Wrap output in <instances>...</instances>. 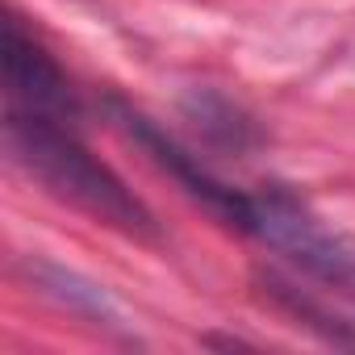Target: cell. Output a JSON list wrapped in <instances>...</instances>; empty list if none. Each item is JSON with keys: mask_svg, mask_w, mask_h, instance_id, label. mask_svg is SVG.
I'll list each match as a JSON object with an SVG mask.
<instances>
[{"mask_svg": "<svg viewBox=\"0 0 355 355\" xmlns=\"http://www.w3.org/2000/svg\"><path fill=\"white\" fill-rule=\"evenodd\" d=\"M255 234L330 284L355 280V255L347 251V243L334 239L293 193H284L276 184L255 197Z\"/></svg>", "mask_w": 355, "mask_h": 355, "instance_id": "3957f363", "label": "cell"}, {"mask_svg": "<svg viewBox=\"0 0 355 355\" xmlns=\"http://www.w3.org/2000/svg\"><path fill=\"white\" fill-rule=\"evenodd\" d=\"M26 276H30V284H34L38 293H46L51 301H59L63 309H71V313H80V318H88V322H96V326H117V322H121V313H117V305L109 301V293H105L96 280H88V276H80V272H71V268H63V263L30 259V263H26Z\"/></svg>", "mask_w": 355, "mask_h": 355, "instance_id": "5b68a950", "label": "cell"}, {"mask_svg": "<svg viewBox=\"0 0 355 355\" xmlns=\"http://www.w3.org/2000/svg\"><path fill=\"white\" fill-rule=\"evenodd\" d=\"M0 67H5V88H9V105L13 109L51 117L59 125H76L80 121V101H76L67 76L21 30L17 17H9L5 34H0Z\"/></svg>", "mask_w": 355, "mask_h": 355, "instance_id": "277c9868", "label": "cell"}, {"mask_svg": "<svg viewBox=\"0 0 355 355\" xmlns=\"http://www.w3.org/2000/svg\"><path fill=\"white\" fill-rule=\"evenodd\" d=\"M5 146L17 167H26L34 180L55 193L59 201L92 214L105 226H117L134 239H155L150 209L117 180V175L80 146L71 125H59L38 113H21L9 105L5 113Z\"/></svg>", "mask_w": 355, "mask_h": 355, "instance_id": "6da1fadb", "label": "cell"}, {"mask_svg": "<svg viewBox=\"0 0 355 355\" xmlns=\"http://www.w3.org/2000/svg\"><path fill=\"white\" fill-rule=\"evenodd\" d=\"M184 113H189V121L214 142V146H226V150H247L251 142H255V125L230 105V101H222L218 92H193L189 101H184Z\"/></svg>", "mask_w": 355, "mask_h": 355, "instance_id": "8992f818", "label": "cell"}, {"mask_svg": "<svg viewBox=\"0 0 355 355\" xmlns=\"http://www.w3.org/2000/svg\"><path fill=\"white\" fill-rule=\"evenodd\" d=\"M105 109H109L113 121H117L167 175H175V180L189 189V197H197L218 222H226V226H234V230H243V234H255V197H247V193H239V189L214 180V175H209L184 146H175L146 113H138V109L125 105L121 96H105Z\"/></svg>", "mask_w": 355, "mask_h": 355, "instance_id": "7a4b0ae2", "label": "cell"}]
</instances>
